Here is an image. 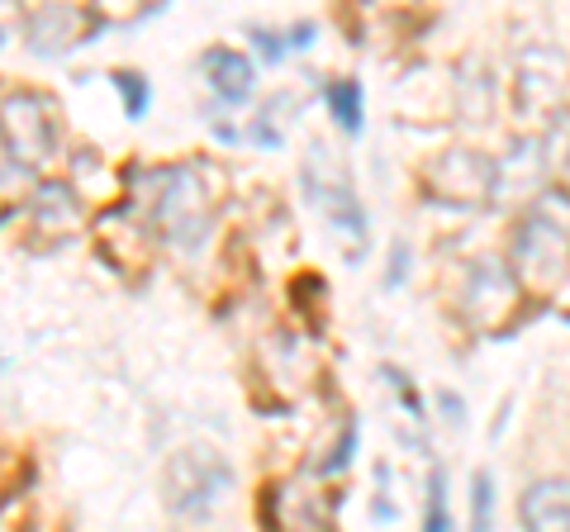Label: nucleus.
<instances>
[{
  "mask_svg": "<svg viewBox=\"0 0 570 532\" xmlns=\"http://www.w3.org/2000/svg\"><path fill=\"white\" fill-rule=\"evenodd\" d=\"M119 91H124V105H129V119H138L142 110H148V86H142V77H129V72H119Z\"/></svg>",
  "mask_w": 570,
  "mask_h": 532,
  "instance_id": "nucleus-13",
  "label": "nucleus"
},
{
  "mask_svg": "<svg viewBox=\"0 0 570 532\" xmlns=\"http://www.w3.org/2000/svg\"><path fill=\"white\" fill-rule=\"evenodd\" d=\"M513 272L528 290H557L570 276V205H532L513 234Z\"/></svg>",
  "mask_w": 570,
  "mask_h": 532,
  "instance_id": "nucleus-1",
  "label": "nucleus"
},
{
  "mask_svg": "<svg viewBox=\"0 0 570 532\" xmlns=\"http://www.w3.org/2000/svg\"><path fill=\"white\" fill-rule=\"evenodd\" d=\"M0 138L10 148V162L14 171H39L48 157H52V144H58V124H52V105L43 96H10L6 110H0Z\"/></svg>",
  "mask_w": 570,
  "mask_h": 532,
  "instance_id": "nucleus-3",
  "label": "nucleus"
},
{
  "mask_svg": "<svg viewBox=\"0 0 570 532\" xmlns=\"http://www.w3.org/2000/svg\"><path fill=\"white\" fill-rule=\"evenodd\" d=\"M471 532H494V475L480 471L471 481Z\"/></svg>",
  "mask_w": 570,
  "mask_h": 532,
  "instance_id": "nucleus-11",
  "label": "nucleus"
},
{
  "mask_svg": "<svg viewBox=\"0 0 570 532\" xmlns=\"http://www.w3.org/2000/svg\"><path fill=\"white\" fill-rule=\"evenodd\" d=\"M324 105L347 134H362V86L356 81H324Z\"/></svg>",
  "mask_w": 570,
  "mask_h": 532,
  "instance_id": "nucleus-10",
  "label": "nucleus"
},
{
  "mask_svg": "<svg viewBox=\"0 0 570 532\" xmlns=\"http://www.w3.org/2000/svg\"><path fill=\"white\" fill-rule=\"evenodd\" d=\"M305 181H309L314 205H318V209H324V215L333 219L337 234L366 247V215H362V200H356V195H352L347 171L333 162V152H318V148H314L309 167H305Z\"/></svg>",
  "mask_w": 570,
  "mask_h": 532,
  "instance_id": "nucleus-4",
  "label": "nucleus"
},
{
  "mask_svg": "<svg viewBox=\"0 0 570 532\" xmlns=\"http://www.w3.org/2000/svg\"><path fill=\"white\" fill-rule=\"evenodd\" d=\"M428 186H433V200L448 205H480L490 200L499 186V167L480 152H448L428 167Z\"/></svg>",
  "mask_w": 570,
  "mask_h": 532,
  "instance_id": "nucleus-5",
  "label": "nucleus"
},
{
  "mask_svg": "<svg viewBox=\"0 0 570 532\" xmlns=\"http://www.w3.org/2000/svg\"><path fill=\"white\" fill-rule=\"evenodd\" d=\"M148 186V205H153V219L167 238L176 243H200L205 224H209V209H214V195H209V171L181 162V167H163V171H148L142 176Z\"/></svg>",
  "mask_w": 570,
  "mask_h": 532,
  "instance_id": "nucleus-2",
  "label": "nucleus"
},
{
  "mask_svg": "<svg viewBox=\"0 0 570 532\" xmlns=\"http://www.w3.org/2000/svg\"><path fill=\"white\" fill-rule=\"evenodd\" d=\"M224 485H228V461L209 447H190L181 456H171L167 466V494L181 513L205 509Z\"/></svg>",
  "mask_w": 570,
  "mask_h": 532,
  "instance_id": "nucleus-6",
  "label": "nucleus"
},
{
  "mask_svg": "<svg viewBox=\"0 0 570 532\" xmlns=\"http://www.w3.org/2000/svg\"><path fill=\"white\" fill-rule=\"evenodd\" d=\"M423 532H452V513H448V475H433L428 481V519H423Z\"/></svg>",
  "mask_w": 570,
  "mask_h": 532,
  "instance_id": "nucleus-12",
  "label": "nucleus"
},
{
  "mask_svg": "<svg viewBox=\"0 0 570 532\" xmlns=\"http://www.w3.org/2000/svg\"><path fill=\"white\" fill-rule=\"evenodd\" d=\"M523 532H570V481H538L519 504Z\"/></svg>",
  "mask_w": 570,
  "mask_h": 532,
  "instance_id": "nucleus-8",
  "label": "nucleus"
},
{
  "mask_svg": "<svg viewBox=\"0 0 570 532\" xmlns=\"http://www.w3.org/2000/svg\"><path fill=\"white\" fill-rule=\"evenodd\" d=\"M96 24V14L91 10H77V6H43V10H33L24 29H29V43L39 48V52H67V48H77L81 43V33Z\"/></svg>",
  "mask_w": 570,
  "mask_h": 532,
  "instance_id": "nucleus-7",
  "label": "nucleus"
},
{
  "mask_svg": "<svg viewBox=\"0 0 570 532\" xmlns=\"http://www.w3.org/2000/svg\"><path fill=\"white\" fill-rule=\"evenodd\" d=\"M205 77L214 86V96L228 100V105H238V100L253 96V81H257L253 62H247L243 52H234V48H209L205 52Z\"/></svg>",
  "mask_w": 570,
  "mask_h": 532,
  "instance_id": "nucleus-9",
  "label": "nucleus"
}]
</instances>
